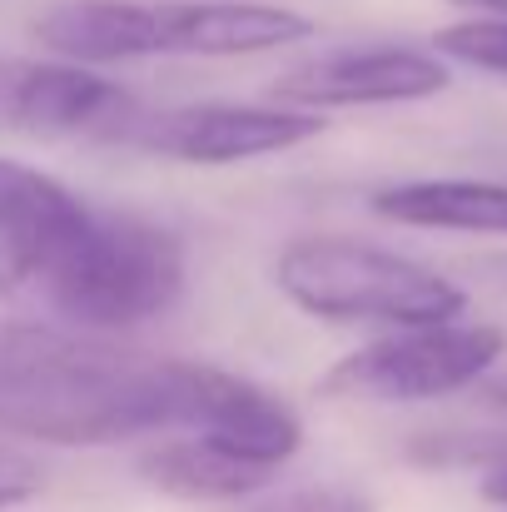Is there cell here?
Here are the masks:
<instances>
[{
  "mask_svg": "<svg viewBox=\"0 0 507 512\" xmlns=\"http://www.w3.org/2000/svg\"><path fill=\"white\" fill-rule=\"evenodd\" d=\"M35 40L60 60L115 65L160 55L155 45V5L145 0H55L35 15Z\"/></svg>",
  "mask_w": 507,
  "mask_h": 512,
  "instance_id": "cell-9",
  "label": "cell"
},
{
  "mask_svg": "<svg viewBox=\"0 0 507 512\" xmlns=\"http://www.w3.org/2000/svg\"><path fill=\"white\" fill-rule=\"evenodd\" d=\"M314 35V20L259 0H160L155 45L160 55H259Z\"/></svg>",
  "mask_w": 507,
  "mask_h": 512,
  "instance_id": "cell-8",
  "label": "cell"
},
{
  "mask_svg": "<svg viewBox=\"0 0 507 512\" xmlns=\"http://www.w3.org/2000/svg\"><path fill=\"white\" fill-rule=\"evenodd\" d=\"M274 473H279V463L249 458L209 433L165 443L140 458V478L174 498H249V493H264L274 483Z\"/></svg>",
  "mask_w": 507,
  "mask_h": 512,
  "instance_id": "cell-11",
  "label": "cell"
},
{
  "mask_svg": "<svg viewBox=\"0 0 507 512\" xmlns=\"http://www.w3.org/2000/svg\"><path fill=\"white\" fill-rule=\"evenodd\" d=\"M130 358L125 348L80 334H60L45 324L0 319V388H35V383H70Z\"/></svg>",
  "mask_w": 507,
  "mask_h": 512,
  "instance_id": "cell-12",
  "label": "cell"
},
{
  "mask_svg": "<svg viewBox=\"0 0 507 512\" xmlns=\"http://www.w3.org/2000/svg\"><path fill=\"white\" fill-rule=\"evenodd\" d=\"M503 358V329H458V324H413L393 339H378L324 373V398L353 403H428L448 398Z\"/></svg>",
  "mask_w": 507,
  "mask_h": 512,
  "instance_id": "cell-3",
  "label": "cell"
},
{
  "mask_svg": "<svg viewBox=\"0 0 507 512\" xmlns=\"http://www.w3.org/2000/svg\"><path fill=\"white\" fill-rule=\"evenodd\" d=\"M125 90L80 60L0 55V135H80L125 110Z\"/></svg>",
  "mask_w": 507,
  "mask_h": 512,
  "instance_id": "cell-5",
  "label": "cell"
},
{
  "mask_svg": "<svg viewBox=\"0 0 507 512\" xmlns=\"http://www.w3.org/2000/svg\"><path fill=\"white\" fill-rule=\"evenodd\" d=\"M458 10H473V15H507V0H448Z\"/></svg>",
  "mask_w": 507,
  "mask_h": 512,
  "instance_id": "cell-16",
  "label": "cell"
},
{
  "mask_svg": "<svg viewBox=\"0 0 507 512\" xmlns=\"http://www.w3.org/2000/svg\"><path fill=\"white\" fill-rule=\"evenodd\" d=\"M5 503H15V498H10V493H0V508H5Z\"/></svg>",
  "mask_w": 507,
  "mask_h": 512,
  "instance_id": "cell-18",
  "label": "cell"
},
{
  "mask_svg": "<svg viewBox=\"0 0 507 512\" xmlns=\"http://www.w3.org/2000/svg\"><path fill=\"white\" fill-rule=\"evenodd\" d=\"M85 214L60 179L0 160V299L40 284Z\"/></svg>",
  "mask_w": 507,
  "mask_h": 512,
  "instance_id": "cell-7",
  "label": "cell"
},
{
  "mask_svg": "<svg viewBox=\"0 0 507 512\" xmlns=\"http://www.w3.org/2000/svg\"><path fill=\"white\" fill-rule=\"evenodd\" d=\"M249 512H378L368 493L343 488V483H309V488H284Z\"/></svg>",
  "mask_w": 507,
  "mask_h": 512,
  "instance_id": "cell-14",
  "label": "cell"
},
{
  "mask_svg": "<svg viewBox=\"0 0 507 512\" xmlns=\"http://www.w3.org/2000/svg\"><path fill=\"white\" fill-rule=\"evenodd\" d=\"M279 289L314 319L334 324H453L468 294L438 269L348 234H304L274 264Z\"/></svg>",
  "mask_w": 507,
  "mask_h": 512,
  "instance_id": "cell-1",
  "label": "cell"
},
{
  "mask_svg": "<svg viewBox=\"0 0 507 512\" xmlns=\"http://www.w3.org/2000/svg\"><path fill=\"white\" fill-rule=\"evenodd\" d=\"M40 289L80 329H135L184 294V249L150 219L85 214Z\"/></svg>",
  "mask_w": 507,
  "mask_h": 512,
  "instance_id": "cell-2",
  "label": "cell"
},
{
  "mask_svg": "<svg viewBox=\"0 0 507 512\" xmlns=\"http://www.w3.org/2000/svg\"><path fill=\"white\" fill-rule=\"evenodd\" d=\"M483 498L498 503V508H507V453L493 458V468H488V478H483Z\"/></svg>",
  "mask_w": 507,
  "mask_h": 512,
  "instance_id": "cell-15",
  "label": "cell"
},
{
  "mask_svg": "<svg viewBox=\"0 0 507 512\" xmlns=\"http://www.w3.org/2000/svg\"><path fill=\"white\" fill-rule=\"evenodd\" d=\"M373 214L413 229L507 234V179H403L373 194Z\"/></svg>",
  "mask_w": 507,
  "mask_h": 512,
  "instance_id": "cell-10",
  "label": "cell"
},
{
  "mask_svg": "<svg viewBox=\"0 0 507 512\" xmlns=\"http://www.w3.org/2000/svg\"><path fill=\"white\" fill-rule=\"evenodd\" d=\"M448 90V65L428 50L408 45H363V50H334L319 60L294 65L274 80V100L284 105H403L428 100Z\"/></svg>",
  "mask_w": 507,
  "mask_h": 512,
  "instance_id": "cell-6",
  "label": "cell"
},
{
  "mask_svg": "<svg viewBox=\"0 0 507 512\" xmlns=\"http://www.w3.org/2000/svg\"><path fill=\"white\" fill-rule=\"evenodd\" d=\"M319 130V110L304 105H174L145 115L130 140L179 165H239L299 150Z\"/></svg>",
  "mask_w": 507,
  "mask_h": 512,
  "instance_id": "cell-4",
  "label": "cell"
},
{
  "mask_svg": "<svg viewBox=\"0 0 507 512\" xmlns=\"http://www.w3.org/2000/svg\"><path fill=\"white\" fill-rule=\"evenodd\" d=\"M488 398H493L498 408H507V378H493V383H488Z\"/></svg>",
  "mask_w": 507,
  "mask_h": 512,
  "instance_id": "cell-17",
  "label": "cell"
},
{
  "mask_svg": "<svg viewBox=\"0 0 507 512\" xmlns=\"http://www.w3.org/2000/svg\"><path fill=\"white\" fill-rule=\"evenodd\" d=\"M438 55L458 60V65H473L483 75H507V15H473V20H458L448 30H438Z\"/></svg>",
  "mask_w": 507,
  "mask_h": 512,
  "instance_id": "cell-13",
  "label": "cell"
}]
</instances>
